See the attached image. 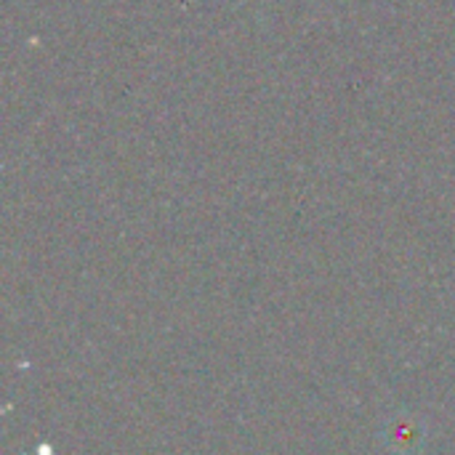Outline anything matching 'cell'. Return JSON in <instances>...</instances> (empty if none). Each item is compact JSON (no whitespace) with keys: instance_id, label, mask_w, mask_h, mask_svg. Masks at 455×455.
<instances>
[{"instance_id":"cell-1","label":"cell","mask_w":455,"mask_h":455,"mask_svg":"<svg viewBox=\"0 0 455 455\" xmlns=\"http://www.w3.org/2000/svg\"><path fill=\"white\" fill-rule=\"evenodd\" d=\"M427 421L419 413L397 411L381 427V443L392 455H419L427 445Z\"/></svg>"}]
</instances>
